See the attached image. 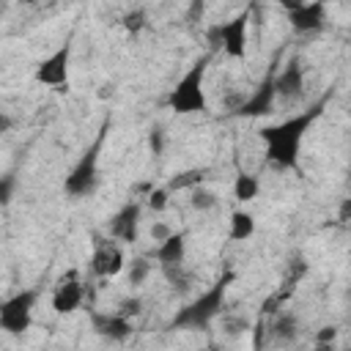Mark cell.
<instances>
[{
	"label": "cell",
	"instance_id": "obj_28",
	"mask_svg": "<svg viewBox=\"0 0 351 351\" xmlns=\"http://www.w3.org/2000/svg\"><path fill=\"white\" fill-rule=\"evenodd\" d=\"M170 233H173V228H170V225H165V222H154V225H151V239H154V241H159V244H162Z\"/></svg>",
	"mask_w": 351,
	"mask_h": 351
},
{
	"label": "cell",
	"instance_id": "obj_21",
	"mask_svg": "<svg viewBox=\"0 0 351 351\" xmlns=\"http://www.w3.org/2000/svg\"><path fill=\"white\" fill-rule=\"evenodd\" d=\"M189 206L195 211H208L217 206V195L206 186H195V189H189Z\"/></svg>",
	"mask_w": 351,
	"mask_h": 351
},
{
	"label": "cell",
	"instance_id": "obj_17",
	"mask_svg": "<svg viewBox=\"0 0 351 351\" xmlns=\"http://www.w3.org/2000/svg\"><path fill=\"white\" fill-rule=\"evenodd\" d=\"M258 189H261V181H258L255 176H250V173H239L236 181H233V197H236L239 203L255 200V197H258Z\"/></svg>",
	"mask_w": 351,
	"mask_h": 351
},
{
	"label": "cell",
	"instance_id": "obj_1",
	"mask_svg": "<svg viewBox=\"0 0 351 351\" xmlns=\"http://www.w3.org/2000/svg\"><path fill=\"white\" fill-rule=\"evenodd\" d=\"M326 99H318L315 104H310L304 112L299 115H291L280 123H271V126H263L258 134L266 145V162L274 165L277 170H296L299 167V151H302V140L304 134L310 132V126L321 118L324 107H326Z\"/></svg>",
	"mask_w": 351,
	"mask_h": 351
},
{
	"label": "cell",
	"instance_id": "obj_4",
	"mask_svg": "<svg viewBox=\"0 0 351 351\" xmlns=\"http://www.w3.org/2000/svg\"><path fill=\"white\" fill-rule=\"evenodd\" d=\"M104 134H107V123L99 129L96 140L85 148V154L77 159V165H74L71 173L66 176V181H63L66 195H71V197H85V195H90V192L96 189V181H99V151H101V145H104Z\"/></svg>",
	"mask_w": 351,
	"mask_h": 351
},
{
	"label": "cell",
	"instance_id": "obj_22",
	"mask_svg": "<svg viewBox=\"0 0 351 351\" xmlns=\"http://www.w3.org/2000/svg\"><path fill=\"white\" fill-rule=\"evenodd\" d=\"M162 274L167 277V282L176 288L178 285V291H186L189 288V280H192V274L184 269V263H173V266H162Z\"/></svg>",
	"mask_w": 351,
	"mask_h": 351
},
{
	"label": "cell",
	"instance_id": "obj_5",
	"mask_svg": "<svg viewBox=\"0 0 351 351\" xmlns=\"http://www.w3.org/2000/svg\"><path fill=\"white\" fill-rule=\"evenodd\" d=\"M247 30H250V8L230 16L228 22H217L208 27L211 47H222L230 58H247Z\"/></svg>",
	"mask_w": 351,
	"mask_h": 351
},
{
	"label": "cell",
	"instance_id": "obj_15",
	"mask_svg": "<svg viewBox=\"0 0 351 351\" xmlns=\"http://www.w3.org/2000/svg\"><path fill=\"white\" fill-rule=\"evenodd\" d=\"M184 255H186V236L178 230H173L162 244H156L154 250V258L159 261V266H173V263H184Z\"/></svg>",
	"mask_w": 351,
	"mask_h": 351
},
{
	"label": "cell",
	"instance_id": "obj_13",
	"mask_svg": "<svg viewBox=\"0 0 351 351\" xmlns=\"http://www.w3.org/2000/svg\"><path fill=\"white\" fill-rule=\"evenodd\" d=\"M271 77H274V71H269V77L255 88V93L250 99L239 101V107L233 110V115H239V118H261V115L271 112V107H274V85H271Z\"/></svg>",
	"mask_w": 351,
	"mask_h": 351
},
{
	"label": "cell",
	"instance_id": "obj_25",
	"mask_svg": "<svg viewBox=\"0 0 351 351\" xmlns=\"http://www.w3.org/2000/svg\"><path fill=\"white\" fill-rule=\"evenodd\" d=\"M16 189V173H5L0 176V206H8Z\"/></svg>",
	"mask_w": 351,
	"mask_h": 351
},
{
	"label": "cell",
	"instance_id": "obj_7",
	"mask_svg": "<svg viewBox=\"0 0 351 351\" xmlns=\"http://www.w3.org/2000/svg\"><path fill=\"white\" fill-rule=\"evenodd\" d=\"M69 63H71V38H66L49 58H44L36 66V82L55 88V90H66L69 88Z\"/></svg>",
	"mask_w": 351,
	"mask_h": 351
},
{
	"label": "cell",
	"instance_id": "obj_23",
	"mask_svg": "<svg viewBox=\"0 0 351 351\" xmlns=\"http://www.w3.org/2000/svg\"><path fill=\"white\" fill-rule=\"evenodd\" d=\"M123 27L129 30V33H137V30H143L145 27V22H148V16H145V11L143 8H134V11H129V14H123Z\"/></svg>",
	"mask_w": 351,
	"mask_h": 351
},
{
	"label": "cell",
	"instance_id": "obj_8",
	"mask_svg": "<svg viewBox=\"0 0 351 351\" xmlns=\"http://www.w3.org/2000/svg\"><path fill=\"white\" fill-rule=\"evenodd\" d=\"M271 85H274V99H282V101H299L304 96V66L299 58L288 60L274 77H271Z\"/></svg>",
	"mask_w": 351,
	"mask_h": 351
},
{
	"label": "cell",
	"instance_id": "obj_14",
	"mask_svg": "<svg viewBox=\"0 0 351 351\" xmlns=\"http://www.w3.org/2000/svg\"><path fill=\"white\" fill-rule=\"evenodd\" d=\"M90 324H93L96 335H101L104 340H112V343H121L132 335V321H126L118 313H93Z\"/></svg>",
	"mask_w": 351,
	"mask_h": 351
},
{
	"label": "cell",
	"instance_id": "obj_19",
	"mask_svg": "<svg viewBox=\"0 0 351 351\" xmlns=\"http://www.w3.org/2000/svg\"><path fill=\"white\" fill-rule=\"evenodd\" d=\"M271 332H274V337H277V340L291 343V340L299 335V324H296V318H293L291 313H280V315H277V321L271 324Z\"/></svg>",
	"mask_w": 351,
	"mask_h": 351
},
{
	"label": "cell",
	"instance_id": "obj_24",
	"mask_svg": "<svg viewBox=\"0 0 351 351\" xmlns=\"http://www.w3.org/2000/svg\"><path fill=\"white\" fill-rule=\"evenodd\" d=\"M118 315H123L126 321H132L134 315H140L143 313V302L137 299V296H126V299H121V304H118V310H115Z\"/></svg>",
	"mask_w": 351,
	"mask_h": 351
},
{
	"label": "cell",
	"instance_id": "obj_11",
	"mask_svg": "<svg viewBox=\"0 0 351 351\" xmlns=\"http://www.w3.org/2000/svg\"><path fill=\"white\" fill-rule=\"evenodd\" d=\"M82 299H85V288L77 280V271H69L52 291V310L60 315H69L82 304Z\"/></svg>",
	"mask_w": 351,
	"mask_h": 351
},
{
	"label": "cell",
	"instance_id": "obj_31",
	"mask_svg": "<svg viewBox=\"0 0 351 351\" xmlns=\"http://www.w3.org/2000/svg\"><path fill=\"white\" fill-rule=\"evenodd\" d=\"M11 126H14V118H11L8 112H3V110H0V134H3V132H8Z\"/></svg>",
	"mask_w": 351,
	"mask_h": 351
},
{
	"label": "cell",
	"instance_id": "obj_29",
	"mask_svg": "<svg viewBox=\"0 0 351 351\" xmlns=\"http://www.w3.org/2000/svg\"><path fill=\"white\" fill-rule=\"evenodd\" d=\"M148 145H151V151H154V154H162V145H165V132H162V129H151Z\"/></svg>",
	"mask_w": 351,
	"mask_h": 351
},
{
	"label": "cell",
	"instance_id": "obj_20",
	"mask_svg": "<svg viewBox=\"0 0 351 351\" xmlns=\"http://www.w3.org/2000/svg\"><path fill=\"white\" fill-rule=\"evenodd\" d=\"M151 274V261L145 255L132 258V263H126V280L129 285H143V280Z\"/></svg>",
	"mask_w": 351,
	"mask_h": 351
},
{
	"label": "cell",
	"instance_id": "obj_30",
	"mask_svg": "<svg viewBox=\"0 0 351 351\" xmlns=\"http://www.w3.org/2000/svg\"><path fill=\"white\" fill-rule=\"evenodd\" d=\"M335 335H337V329H335V326H324V329L315 335V343H318V346H332Z\"/></svg>",
	"mask_w": 351,
	"mask_h": 351
},
{
	"label": "cell",
	"instance_id": "obj_2",
	"mask_svg": "<svg viewBox=\"0 0 351 351\" xmlns=\"http://www.w3.org/2000/svg\"><path fill=\"white\" fill-rule=\"evenodd\" d=\"M233 274L225 271L208 291H203L197 299H192L189 304H184L173 321H170V329H206L225 307V293H228V285H230Z\"/></svg>",
	"mask_w": 351,
	"mask_h": 351
},
{
	"label": "cell",
	"instance_id": "obj_9",
	"mask_svg": "<svg viewBox=\"0 0 351 351\" xmlns=\"http://www.w3.org/2000/svg\"><path fill=\"white\" fill-rule=\"evenodd\" d=\"M288 11V22L296 33H318L326 22V5L321 0L315 3H282Z\"/></svg>",
	"mask_w": 351,
	"mask_h": 351
},
{
	"label": "cell",
	"instance_id": "obj_16",
	"mask_svg": "<svg viewBox=\"0 0 351 351\" xmlns=\"http://www.w3.org/2000/svg\"><path fill=\"white\" fill-rule=\"evenodd\" d=\"M203 178H206V170L203 167H192V170H184V173H178V176H173L170 181H167V192H181V189H195V186H200L203 184Z\"/></svg>",
	"mask_w": 351,
	"mask_h": 351
},
{
	"label": "cell",
	"instance_id": "obj_12",
	"mask_svg": "<svg viewBox=\"0 0 351 351\" xmlns=\"http://www.w3.org/2000/svg\"><path fill=\"white\" fill-rule=\"evenodd\" d=\"M140 214H143V206L137 200H129L110 219V236L123 241V244H134L137 241V230H140Z\"/></svg>",
	"mask_w": 351,
	"mask_h": 351
},
{
	"label": "cell",
	"instance_id": "obj_32",
	"mask_svg": "<svg viewBox=\"0 0 351 351\" xmlns=\"http://www.w3.org/2000/svg\"><path fill=\"white\" fill-rule=\"evenodd\" d=\"M203 351H219V348H217V346H206Z\"/></svg>",
	"mask_w": 351,
	"mask_h": 351
},
{
	"label": "cell",
	"instance_id": "obj_27",
	"mask_svg": "<svg viewBox=\"0 0 351 351\" xmlns=\"http://www.w3.org/2000/svg\"><path fill=\"white\" fill-rule=\"evenodd\" d=\"M247 326H250L247 318H228L225 321V332L228 335H241V332H247Z\"/></svg>",
	"mask_w": 351,
	"mask_h": 351
},
{
	"label": "cell",
	"instance_id": "obj_26",
	"mask_svg": "<svg viewBox=\"0 0 351 351\" xmlns=\"http://www.w3.org/2000/svg\"><path fill=\"white\" fill-rule=\"evenodd\" d=\"M167 197H170V192L162 186V189H151L148 192V208L151 211H162L165 206H167Z\"/></svg>",
	"mask_w": 351,
	"mask_h": 351
},
{
	"label": "cell",
	"instance_id": "obj_3",
	"mask_svg": "<svg viewBox=\"0 0 351 351\" xmlns=\"http://www.w3.org/2000/svg\"><path fill=\"white\" fill-rule=\"evenodd\" d=\"M208 55L197 58L184 74L181 80L176 82V88L170 90L167 96V104L173 112L178 115H192V112H206V90H203V80H206V71H208Z\"/></svg>",
	"mask_w": 351,
	"mask_h": 351
},
{
	"label": "cell",
	"instance_id": "obj_10",
	"mask_svg": "<svg viewBox=\"0 0 351 351\" xmlns=\"http://www.w3.org/2000/svg\"><path fill=\"white\" fill-rule=\"evenodd\" d=\"M126 266L123 252L115 241L93 236V255H90V271L96 277H115L121 269Z\"/></svg>",
	"mask_w": 351,
	"mask_h": 351
},
{
	"label": "cell",
	"instance_id": "obj_18",
	"mask_svg": "<svg viewBox=\"0 0 351 351\" xmlns=\"http://www.w3.org/2000/svg\"><path fill=\"white\" fill-rule=\"evenodd\" d=\"M252 233H255V219H252V214H247V211H233V214H230V239H233V241H247V239H252Z\"/></svg>",
	"mask_w": 351,
	"mask_h": 351
},
{
	"label": "cell",
	"instance_id": "obj_6",
	"mask_svg": "<svg viewBox=\"0 0 351 351\" xmlns=\"http://www.w3.org/2000/svg\"><path fill=\"white\" fill-rule=\"evenodd\" d=\"M38 291L36 288H25L14 296H8L5 302H0V329L5 335H22L30 329L33 321V307H36Z\"/></svg>",
	"mask_w": 351,
	"mask_h": 351
}]
</instances>
